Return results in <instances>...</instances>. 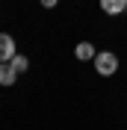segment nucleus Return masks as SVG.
I'll return each mask as SVG.
<instances>
[{
  "instance_id": "f257e3e1",
  "label": "nucleus",
  "mask_w": 127,
  "mask_h": 130,
  "mask_svg": "<svg viewBox=\"0 0 127 130\" xmlns=\"http://www.w3.org/2000/svg\"><path fill=\"white\" fill-rule=\"evenodd\" d=\"M92 62H95V71L101 74V77H112V74L118 71V56H115V53H109V50L98 53Z\"/></svg>"
},
{
  "instance_id": "f03ea898",
  "label": "nucleus",
  "mask_w": 127,
  "mask_h": 130,
  "mask_svg": "<svg viewBox=\"0 0 127 130\" xmlns=\"http://www.w3.org/2000/svg\"><path fill=\"white\" fill-rule=\"evenodd\" d=\"M15 56V39L9 32H0V62H12Z\"/></svg>"
},
{
  "instance_id": "7ed1b4c3",
  "label": "nucleus",
  "mask_w": 127,
  "mask_h": 130,
  "mask_svg": "<svg viewBox=\"0 0 127 130\" xmlns=\"http://www.w3.org/2000/svg\"><path fill=\"white\" fill-rule=\"evenodd\" d=\"M18 80V71L12 62H0V86H12Z\"/></svg>"
},
{
  "instance_id": "20e7f679",
  "label": "nucleus",
  "mask_w": 127,
  "mask_h": 130,
  "mask_svg": "<svg viewBox=\"0 0 127 130\" xmlns=\"http://www.w3.org/2000/svg\"><path fill=\"white\" fill-rule=\"evenodd\" d=\"M101 9L106 15H121L127 12V0H101Z\"/></svg>"
},
{
  "instance_id": "39448f33",
  "label": "nucleus",
  "mask_w": 127,
  "mask_h": 130,
  "mask_svg": "<svg viewBox=\"0 0 127 130\" xmlns=\"http://www.w3.org/2000/svg\"><path fill=\"white\" fill-rule=\"evenodd\" d=\"M74 56L77 59H95L98 53H95V47H92V41H80L77 47H74Z\"/></svg>"
},
{
  "instance_id": "423d86ee",
  "label": "nucleus",
  "mask_w": 127,
  "mask_h": 130,
  "mask_svg": "<svg viewBox=\"0 0 127 130\" xmlns=\"http://www.w3.org/2000/svg\"><path fill=\"white\" fill-rule=\"evenodd\" d=\"M12 65H15V71L21 74V71H27V65H30V62H27V56H21V53H18V56L12 59Z\"/></svg>"
},
{
  "instance_id": "0eeeda50",
  "label": "nucleus",
  "mask_w": 127,
  "mask_h": 130,
  "mask_svg": "<svg viewBox=\"0 0 127 130\" xmlns=\"http://www.w3.org/2000/svg\"><path fill=\"white\" fill-rule=\"evenodd\" d=\"M56 3H59V0H41V6H44V9H53Z\"/></svg>"
}]
</instances>
